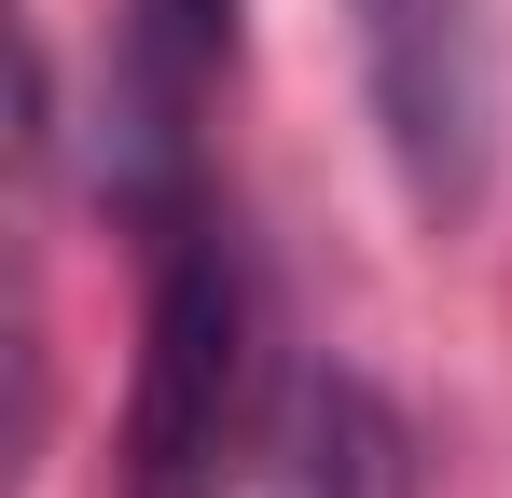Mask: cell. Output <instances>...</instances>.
I'll list each match as a JSON object with an SVG mask.
<instances>
[{"instance_id": "obj_1", "label": "cell", "mask_w": 512, "mask_h": 498, "mask_svg": "<svg viewBox=\"0 0 512 498\" xmlns=\"http://www.w3.org/2000/svg\"><path fill=\"white\" fill-rule=\"evenodd\" d=\"M291 402L263 263L222 194L153 222V291H139V388H125V498H236L263 429Z\"/></svg>"}, {"instance_id": "obj_2", "label": "cell", "mask_w": 512, "mask_h": 498, "mask_svg": "<svg viewBox=\"0 0 512 498\" xmlns=\"http://www.w3.org/2000/svg\"><path fill=\"white\" fill-rule=\"evenodd\" d=\"M346 56H360V125L388 153L402 222L471 236L499 194V125H512L499 0H346Z\"/></svg>"}, {"instance_id": "obj_3", "label": "cell", "mask_w": 512, "mask_h": 498, "mask_svg": "<svg viewBox=\"0 0 512 498\" xmlns=\"http://www.w3.org/2000/svg\"><path fill=\"white\" fill-rule=\"evenodd\" d=\"M236 14L250 0H125L111 14V70H97V194L153 236L167 208L208 194V83L236 70Z\"/></svg>"}, {"instance_id": "obj_4", "label": "cell", "mask_w": 512, "mask_h": 498, "mask_svg": "<svg viewBox=\"0 0 512 498\" xmlns=\"http://www.w3.org/2000/svg\"><path fill=\"white\" fill-rule=\"evenodd\" d=\"M236 498H416V429L374 374L319 360V374H291V402L263 429V457L236 471Z\"/></svg>"}]
</instances>
